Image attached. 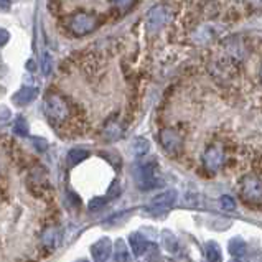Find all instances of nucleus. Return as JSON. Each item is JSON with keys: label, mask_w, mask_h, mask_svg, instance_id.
I'll list each match as a JSON object with an SVG mask.
<instances>
[{"label": "nucleus", "mask_w": 262, "mask_h": 262, "mask_svg": "<svg viewBox=\"0 0 262 262\" xmlns=\"http://www.w3.org/2000/svg\"><path fill=\"white\" fill-rule=\"evenodd\" d=\"M45 114L55 127H61L71 119V107L63 96L50 93L45 97Z\"/></svg>", "instance_id": "f257e3e1"}, {"label": "nucleus", "mask_w": 262, "mask_h": 262, "mask_svg": "<svg viewBox=\"0 0 262 262\" xmlns=\"http://www.w3.org/2000/svg\"><path fill=\"white\" fill-rule=\"evenodd\" d=\"M171 20V10L167 5H155L147 12L145 27L150 33H157Z\"/></svg>", "instance_id": "f03ea898"}, {"label": "nucleus", "mask_w": 262, "mask_h": 262, "mask_svg": "<svg viewBox=\"0 0 262 262\" xmlns=\"http://www.w3.org/2000/svg\"><path fill=\"white\" fill-rule=\"evenodd\" d=\"M211 74L218 79L226 83V81H231L236 74H237V64L234 58H221L216 59V61L211 64Z\"/></svg>", "instance_id": "7ed1b4c3"}, {"label": "nucleus", "mask_w": 262, "mask_h": 262, "mask_svg": "<svg viewBox=\"0 0 262 262\" xmlns=\"http://www.w3.org/2000/svg\"><path fill=\"white\" fill-rule=\"evenodd\" d=\"M160 144L163 147V150L168 152L170 155H177L180 150H182V145H183V140L182 136L171 127H167L160 132Z\"/></svg>", "instance_id": "20e7f679"}, {"label": "nucleus", "mask_w": 262, "mask_h": 262, "mask_svg": "<svg viewBox=\"0 0 262 262\" xmlns=\"http://www.w3.org/2000/svg\"><path fill=\"white\" fill-rule=\"evenodd\" d=\"M97 25L94 15L89 13H78L71 18V30L74 35H88L91 33Z\"/></svg>", "instance_id": "39448f33"}, {"label": "nucleus", "mask_w": 262, "mask_h": 262, "mask_svg": "<svg viewBox=\"0 0 262 262\" xmlns=\"http://www.w3.org/2000/svg\"><path fill=\"white\" fill-rule=\"evenodd\" d=\"M137 183L142 190H152L155 186H159L160 182H157V177H155V170L152 165H142L137 170Z\"/></svg>", "instance_id": "423d86ee"}, {"label": "nucleus", "mask_w": 262, "mask_h": 262, "mask_svg": "<svg viewBox=\"0 0 262 262\" xmlns=\"http://www.w3.org/2000/svg\"><path fill=\"white\" fill-rule=\"evenodd\" d=\"M111 252H112V241L109 237H101L91 248L94 262H107L111 257Z\"/></svg>", "instance_id": "0eeeda50"}, {"label": "nucleus", "mask_w": 262, "mask_h": 262, "mask_svg": "<svg viewBox=\"0 0 262 262\" xmlns=\"http://www.w3.org/2000/svg\"><path fill=\"white\" fill-rule=\"evenodd\" d=\"M203 160H205L206 168H209V170L214 171V170L221 168L223 167V162H224V152H223L221 145H211V147H208L206 152H205Z\"/></svg>", "instance_id": "6e6552de"}, {"label": "nucleus", "mask_w": 262, "mask_h": 262, "mask_svg": "<svg viewBox=\"0 0 262 262\" xmlns=\"http://www.w3.org/2000/svg\"><path fill=\"white\" fill-rule=\"evenodd\" d=\"M243 193L248 200L259 201L262 200V183L256 177H246L243 180Z\"/></svg>", "instance_id": "1a4fd4ad"}, {"label": "nucleus", "mask_w": 262, "mask_h": 262, "mask_svg": "<svg viewBox=\"0 0 262 262\" xmlns=\"http://www.w3.org/2000/svg\"><path fill=\"white\" fill-rule=\"evenodd\" d=\"M175 200H177V191L175 190H167V191H163L160 194H157V196L152 200L150 208L165 209V208H170L171 205H173Z\"/></svg>", "instance_id": "9d476101"}, {"label": "nucleus", "mask_w": 262, "mask_h": 262, "mask_svg": "<svg viewBox=\"0 0 262 262\" xmlns=\"http://www.w3.org/2000/svg\"><path fill=\"white\" fill-rule=\"evenodd\" d=\"M218 27H214L213 24H206L203 27H200L196 32H194L193 38L196 40L200 45H205V43H209L211 40H214L216 36H218Z\"/></svg>", "instance_id": "9b49d317"}, {"label": "nucleus", "mask_w": 262, "mask_h": 262, "mask_svg": "<svg viewBox=\"0 0 262 262\" xmlns=\"http://www.w3.org/2000/svg\"><path fill=\"white\" fill-rule=\"evenodd\" d=\"M38 96V89L36 88H21L20 91L13 94V102L17 106H27V104L33 102Z\"/></svg>", "instance_id": "f8f14e48"}, {"label": "nucleus", "mask_w": 262, "mask_h": 262, "mask_svg": "<svg viewBox=\"0 0 262 262\" xmlns=\"http://www.w3.org/2000/svg\"><path fill=\"white\" fill-rule=\"evenodd\" d=\"M129 244H130L132 252H134V256H136V257H140L148 248V241L140 233H132L129 236Z\"/></svg>", "instance_id": "ddd939ff"}, {"label": "nucleus", "mask_w": 262, "mask_h": 262, "mask_svg": "<svg viewBox=\"0 0 262 262\" xmlns=\"http://www.w3.org/2000/svg\"><path fill=\"white\" fill-rule=\"evenodd\" d=\"M205 254H206L208 262H223L221 249L214 241H208L205 244Z\"/></svg>", "instance_id": "4468645a"}, {"label": "nucleus", "mask_w": 262, "mask_h": 262, "mask_svg": "<svg viewBox=\"0 0 262 262\" xmlns=\"http://www.w3.org/2000/svg\"><path fill=\"white\" fill-rule=\"evenodd\" d=\"M229 252H231V256L236 257V259L243 257L246 254V243L243 241L241 237L231 239V241H229Z\"/></svg>", "instance_id": "2eb2a0df"}, {"label": "nucleus", "mask_w": 262, "mask_h": 262, "mask_svg": "<svg viewBox=\"0 0 262 262\" xmlns=\"http://www.w3.org/2000/svg\"><path fill=\"white\" fill-rule=\"evenodd\" d=\"M88 157H89L88 150H83V148H73V150H70V154H68V165L70 167L78 165V163L86 160Z\"/></svg>", "instance_id": "dca6fc26"}, {"label": "nucleus", "mask_w": 262, "mask_h": 262, "mask_svg": "<svg viewBox=\"0 0 262 262\" xmlns=\"http://www.w3.org/2000/svg\"><path fill=\"white\" fill-rule=\"evenodd\" d=\"M114 254H116V259L117 262H130V254H129V249H127L125 243L122 239H119L114 246Z\"/></svg>", "instance_id": "f3484780"}, {"label": "nucleus", "mask_w": 262, "mask_h": 262, "mask_svg": "<svg viewBox=\"0 0 262 262\" xmlns=\"http://www.w3.org/2000/svg\"><path fill=\"white\" fill-rule=\"evenodd\" d=\"M59 237H61V234H59V231L56 228L48 229L47 233H43V244L50 246V248H58Z\"/></svg>", "instance_id": "a211bd4d"}, {"label": "nucleus", "mask_w": 262, "mask_h": 262, "mask_svg": "<svg viewBox=\"0 0 262 262\" xmlns=\"http://www.w3.org/2000/svg\"><path fill=\"white\" fill-rule=\"evenodd\" d=\"M148 148H150V144H148V140H145L144 137H139L132 142V152L137 157L145 155L148 152Z\"/></svg>", "instance_id": "6ab92c4d"}, {"label": "nucleus", "mask_w": 262, "mask_h": 262, "mask_svg": "<svg viewBox=\"0 0 262 262\" xmlns=\"http://www.w3.org/2000/svg\"><path fill=\"white\" fill-rule=\"evenodd\" d=\"M163 244H165V249L168 252H177L178 251V243H177V237L170 233V231H165L163 233Z\"/></svg>", "instance_id": "aec40b11"}, {"label": "nucleus", "mask_w": 262, "mask_h": 262, "mask_svg": "<svg viewBox=\"0 0 262 262\" xmlns=\"http://www.w3.org/2000/svg\"><path fill=\"white\" fill-rule=\"evenodd\" d=\"M13 132L17 134V136H20V137H27L28 136V125H27L24 117H18L17 122L13 124Z\"/></svg>", "instance_id": "412c9836"}, {"label": "nucleus", "mask_w": 262, "mask_h": 262, "mask_svg": "<svg viewBox=\"0 0 262 262\" xmlns=\"http://www.w3.org/2000/svg\"><path fill=\"white\" fill-rule=\"evenodd\" d=\"M220 203H221V208L226 209V211H233V209L236 208L234 200L231 198V196H228V194H224V196L220 198Z\"/></svg>", "instance_id": "4be33fe9"}, {"label": "nucleus", "mask_w": 262, "mask_h": 262, "mask_svg": "<svg viewBox=\"0 0 262 262\" xmlns=\"http://www.w3.org/2000/svg\"><path fill=\"white\" fill-rule=\"evenodd\" d=\"M106 136L109 140H116V139H119V136H121V129H119L117 125H109L106 129Z\"/></svg>", "instance_id": "5701e85b"}, {"label": "nucleus", "mask_w": 262, "mask_h": 262, "mask_svg": "<svg viewBox=\"0 0 262 262\" xmlns=\"http://www.w3.org/2000/svg\"><path fill=\"white\" fill-rule=\"evenodd\" d=\"M112 2H114V5L117 7V9H121L122 12H125V10L130 9L136 0H112Z\"/></svg>", "instance_id": "b1692460"}, {"label": "nucleus", "mask_w": 262, "mask_h": 262, "mask_svg": "<svg viewBox=\"0 0 262 262\" xmlns=\"http://www.w3.org/2000/svg\"><path fill=\"white\" fill-rule=\"evenodd\" d=\"M106 198H96V200H93L91 203H89V208L91 209H97V208H102V205L106 203Z\"/></svg>", "instance_id": "393cba45"}, {"label": "nucleus", "mask_w": 262, "mask_h": 262, "mask_svg": "<svg viewBox=\"0 0 262 262\" xmlns=\"http://www.w3.org/2000/svg\"><path fill=\"white\" fill-rule=\"evenodd\" d=\"M10 40V33L7 32V30L0 28V47H4V45Z\"/></svg>", "instance_id": "a878e982"}, {"label": "nucleus", "mask_w": 262, "mask_h": 262, "mask_svg": "<svg viewBox=\"0 0 262 262\" xmlns=\"http://www.w3.org/2000/svg\"><path fill=\"white\" fill-rule=\"evenodd\" d=\"M50 71H51V56H50V55H45L43 73H45V74H50Z\"/></svg>", "instance_id": "bb28decb"}, {"label": "nucleus", "mask_w": 262, "mask_h": 262, "mask_svg": "<svg viewBox=\"0 0 262 262\" xmlns=\"http://www.w3.org/2000/svg\"><path fill=\"white\" fill-rule=\"evenodd\" d=\"M244 2L251 9H262V0H244Z\"/></svg>", "instance_id": "cd10ccee"}, {"label": "nucleus", "mask_w": 262, "mask_h": 262, "mask_svg": "<svg viewBox=\"0 0 262 262\" xmlns=\"http://www.w3.org/2000/svg\"><path fill=\"white\" fill-rule=\"evenodd\" d=\"M9 117H10V111H9V107L0 106V121H7Z\"/></svg>", "instance_id": "c85d7f7f"}, {"label": "nucleus", "mask_w": 262, "mask_h": 262, "mask_svg": "<svg viewBox=\"0 0 262 262\" xmlns=\"http://www.w3.org/2000/svg\"><path fill=\"white\" fill-rule=\"evenodd\" d=\"M33 144L38 147V150H45V148L48 147L47 140H41V139H33Z\"/></svg>", "instance_id": "c756f323"}, {"label": "nucleus", "mask_w": 262, "mask_h": 262, "mask_svg": "<svg viewBox=\"0 0 262 262\" xmlns=\"http://www.w3.org/2000/svg\"><path fill=\"white\" fill-rule=\"evenodd\" d=\"M0 9L9 10L10 9V0H0Z\"/></svg>", "instance_id": "7c9ffc66"}, {"label": "nucleus", "mask_w": 262, "mask_h": 262, "mask_svg": "<svg viewBox=\"0 0 262 262\" xmlns=\"http://www.w3.org/2000/svg\"><path fill=\"white\" fill-rule=\"evenodd\" d=\"M260 79H262V66H260Z\"/></svg>", "instance_id": "2f4dec72"}, {"label": "nucleus", "mask_w": 262, "mask_h": 262, "mask_svg": "<svg viewBox=\"0 0 262 262\" xmlns=\"http://www.w3.org/2000/svg\"><path fill=\"white\" fill-rule=\"evenodd\" d=\"M231 262H239V260H237V259H234V260H231Z\"/></svg>", "instance_id": "473e14b6"}, {"label": "nucleus", "mask_w": 262, "mask_h": 262, "mask_svg": "<svg viewBox=\"0 0 262 262\" xmlns=\"http://www.w3.org/2000/svg\"><path fill=\"white\" fill-rule=\"evenodd\" d=\"M79 262H88V260H79Z\"/></svg>", "instance_id": "72a5a7b5"}]
</instances>
